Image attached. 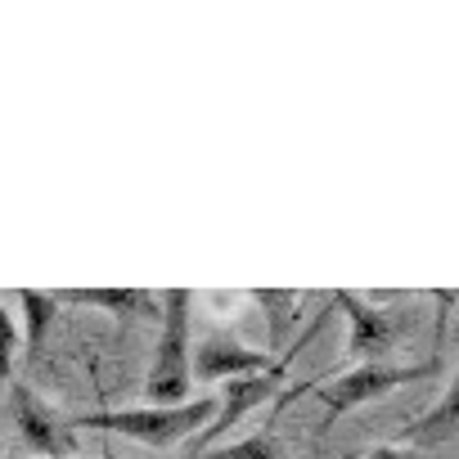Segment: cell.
I'll use <instances>...</instances> for the list:
<instances>
[{"instance_id": "cell-13", "label": "cell", "mask_w": 459, "mask_h": 459, "mask_svg": "<svg viewBox=\"0 0 459 459\" xmlns=\"http://www.w3.org/2000/svg\"><path fill=\"white\" fill-rule=\"evenodd\" d=\"M369 459H405V455L392 450V446H378V450H369Z\"/></svg>"}, {"instance_id": "cell-11", "label": "cell", "mask_w": 459, "mask_h": 459, "mask_svg": "<svg viewBox=\"0 0 459 459\" xmlns=\"http://www.w3.org/2000/svg\"><path fill=\"white\" fill-rule=\"evenodd\" d=\"M198 459H284V455H280V441L262 428V432H253V437H244V441L221 446V450H203Z\"/></svg>"}, {"instance_id": "cell-14", "label": "cell", "mask_w": 459, "mask_h": 459, "mask_svg": "<svg viewBox=\"0 0 459 459\" xmlns=\"http://www.w3.org/2000/svg\"><path fill=\"white\" fill-rule=\"evenodd\" d=\"M32 459H37V455H32ZM68 459H73V455H68ZM100 459H113V455H100Z\"/></svg>"}, {"instance_id": "cell-9", "label": "cell", "mask_w": 459, "mask_h": 459, "mask_svg": "<svg viewBox=\"0 0 459 459\" xmlns=\"http://www.w3.org/2000/svg\"><path fill=\"white\" fill-rule=\"evenodd\" d=\"M19 307H23V347L37 356L41 342H46V333H50V325H55L59 302H55V293H32V289H23V293H19Z\"/></svg>"}, {"instance_id": "cell-5", "label": "cell", "mask_w": 459, "mask_h": 459, "mask_svg": "<svg viewBox=\"0 0 459 459\" xmlns=\"http://www.w3.org/2000/svg\"><path fill=\"white\" fill-rule=\"evenodd\" d=\"M271 356L266 351H253V347H244L239 338H230V333H212V338H203V347H198V356H194V378H203V383H216V378H248V374H271V365H266Z\"/></svg>"}, {"instance_id": "cell-3", "label": "cell", "mask_w": 459, "mask_h": 459, "mask_svg": "<svg viewBox=\"0 0 459 459\" xmlns=\"http://www.w3.org/2000/svg\"><path fill=\"white\" fill-rule=\"evenodd\" d=\"M428 374H437V365H383V360H365V365L347 369L342 378L325 383L320 387V401H325V414L338 419V414H347V410H356L365 401H378L392 387H410L414 378H428Z\"/></svg>"}, {"instance_id": "cell-12", "label": "cell", "mask_w": 459, "mask_h": 459, "mask_svg": "<svg viewBox=\"0 0 459 459\" xmlns=\"http://www.w3.org/2000/svg\"><path fill=\"white\" fill-rule=\"evenodd\" d=\"M19 347H23V329L14 325V311L0 302V387H5L10 374H14V356H19Z\"/></svg>"}, {"instance_id": "cell-1", "label": "cell", "mask_w": 459, "mask_h": 459, "mask_svg": "<svg viewBox=\"0 0 459 459\" xmlns=\"http://www.w3.org/2000/svg\"><path fill=\"white\" fill-rule=\"evenodd\" d=\"M221 410V396H194L185 405H135V410H95L73 419V428H100V432H122L149 450H171L203 432Z\"/></svg>"}, {"instance_id": "cell-10", "label": "cell", "mask_w": 459, "mask_h": 459, "mask_svg": "<svg viewBox=\"0 0 459 459\" xmlns=\"http://www.w3.org/2000/svg\"><path fill=\"white\" fill-rule=\"evenodd\" d=\"M450 428H459V374H455V383H450V392L423 414V419H414L405 432L414 437V441H437V437H446Z\"/></svg>"}, {"instance_id": "cell-2", "label": "cell", "mask_w": 459, "mask_h": 459, "mask_svg": "<svg viewBox=\"0 0 459 459\" xmlns=\"http://www.w3.org/2000/svg\"><path fill=\"white\" fill-rule=\"evenodd\" d=\"M189 311H194V293L189 289H167L162 293V316H158L162 329H158L153 365H149V378H144L149 405H185L189 401V383H194Z\"/></svg>"}, {"instance_id": "cell-7", "label": "cell", "mask_w": 459, "mask_h": 459, "mask_svg": "<svg viewBox=\"0 0 459 459\" xmlns=\"http://www.w3.org/2000/svg\"><path fill=\"white\" fill-rule=\"evenodd\" d=\"M55 302L91 307V311H108V316H117V320L162 316V298H153V293H144V289H59Z\"/></svg>"}, {"instance_id": "cell-4", "label": "cell", "mask_w": 459, "mask_h": 459, "mask_svg": "<svg viewBox=\"0 0 459 459\" xmlns=\"http://www.w3.org/2000/svg\"><path fill=\"white\" fill-rule=\"evenodd\" d=\"M10 414H14L19 441H23L37 459H68L73 432L59 428V419L41 405V396H37L28 383H14V392H10Z\"/></svg>"}, {"instance_id": "cell-8", "label": "cell", "mask_w": 459, "mask_h": 459, "mask_svg": "<svg viewBox=\"0 0 459 459\" xmlns=\"http://www.w3.org/2000/svg\"><path fill=\"white\" fill-rule=\"evenodd\" d=\"M275 383H280V369H271V374H248V378H230L225 392H221V410H216V419L203 428V437L212 441V437L230 432V423H239L248 410L266 405V396H275Z\"/></svg>"}, {"instance_id": "cell-6", "label": "cell", "mask_w": 459, "mask_h": 459, "mask_svg": "<svg viewBox=\"0 0 459 459\" xmlns=\"http://www.w3.org/2000/svg\"><path fill=\"white\" fill-rule=\"evenodd\" d=\"M333 307L347 316V356L351 360H383L387 351H392V342H396V325L378 311V307H369V302H360V298H351V293H338L333 298Z\"/></svg>"}]
</instances>
